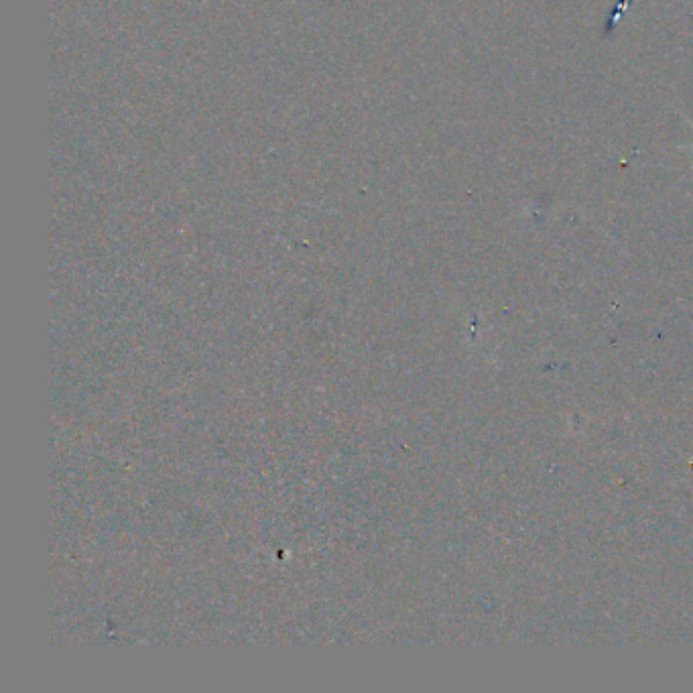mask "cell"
I'll return each mask as SVG.
<instances>
[{
	"label": "cell",
	"mask_w": 693,
	"mask_h": 693,
	"mask_svg": "<svg viewBox=\"0 0 693 693\" xmlns=\"http://www.w3.org/2000/svg\"><path fill=\"white\" fill-rule=\"evenodd\" d=\"M691 126H693V124H691Z\"/></svg>",
	"instance_id": "obj_1"
}]
</instances>
